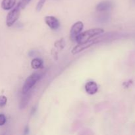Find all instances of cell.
<instances>
[{
  "label": "cell",
  "mask_w": 135,
  "mask_h": 135,
  "mask_svg": "<svg viewBox=\"0 0 135 135\" xmlns=\"http://www.w3.org/2000/svg\"><path fill=\"white\" fill-rule=\"evenodd\" d=\"M104 32V30L103 28H92L90 30L84 31L83 32L80 33L79 35L76 36V40L78 44L79 43H83V42H87V41L90 40L94 38V36L98 35H100V34H103Z\"/></svg>",
  "instance_id": "obj_1"
},
{
  "label": "cell",
  "mask_w": 135,
  "mask_h": 135,
  "mask_svg": "<svg viewBox=\"0 0 135 135\" xmlns=\"http://www.w3.org/2000/svg\"><path fill=\"white\" fill-rule=\"evenodd\" d=\"M41 78L40 75L38 73H34L28 76L25 80L22 86V93H27L31 90V88L36 84V83L40 80Z\"/></svg>",
  "instance_id": "obj_2"
},
{
  "label": "cell",
  "mask_w": 135,
  "mask_h": 135,
  "mask_svg": "<svg viewBox=\"0 0 135 135\" xmlns=\"http://www.w3.org/2000/svg\"><path fill=\"white\" fill-rule=\"evenodd\" d=\"M21 8L19 5H17L15 9L11 11L8 13L6 18V24L7 26H11L15 24V22L18 20L20 17V13H21Z\"/></svg>",
  "instance_id": "obj_3"
},
{
  "label": "cell",
  "mask_w": 135,
  "mask_h": 135,
  "mask_svg": "<svg viewBox=\"0 0 135 135\" xmlns=\"http://www.w3.org/2000/svg\"><path fill=\"white\" fill-rule=\"evenodd\" d=\"M96 41H97V39L90 40L87 41V42L78 44L77 46H75V47L73 49L71 53H72L73 55H75V54H78V53L80 52V51H83V50H86V49L88 48L89 47L92 46V45L96 44Z\"/></svg>",
  "instance_id": "obj_4"
},
{
  "label": "cell",
  "mask_w": 135,
  "mask_h": 135,
  "mask_svg": "<svg viewBox=\"0 0 135 135\" xmlns=\"http://www.w3.org/2000/svg\"><path fill=\"white\" fill-rule=\"evenodd\" d=\"M83 28H84V25H83V22L81 21H77L75 22L71 28V30H70V36H71V38L73 40H76V36L81 32L83 30Z\"/></svg>",
  "instance_id": "obj_5"
},
{
  "label": "cell",
  "mask_w": 135,
  "mask_h": 135,
  "mask_svg": "<svg viewBox=\"0 0 135 135\" xmlns=\"http://www.w3.org/2000/svg\"><path fill=\"white\" fill-rule=\"evenodd\" d=\"M46 25L52 30H57L60 26V22L56 17L54 16H47L44 18Z\"/></svg>",
  "instance_id": "obj_6"
},
{
  "label": "cell",
  "mask_w": 135,
  "mask_h": 135,
  "mask_svg": "<svg viewBox=\"0 0 135 135\" xmlns=\"http://www.w3.org/2000/svg\"><path fill=\"white\" fill-rule=\"evenodd\" d=\"M85 90L88 94L93 95L95 94L98 90V84L94 81H90L86 83L85 84Z\"/></svg>",
  "instance_id": "obj_7"
},
{
  "label": "cell",
  "mask_w": 135,
  "mask_h": 135,
  "mask_svg": "<svg viewBox=\"0 0 135 135\" xmlns=\"http://www.w3.org/2000/svg\"><path fill=\"white\" fill-rule=\"evenodd\" d=\"M112 7V3L109 1H102L98 4L96 6V10L98 11H104L110 9Z\"/></svg>",
  "instance_id": "obj_8"
},
{
  "label": "cell",
  "mask_w": 135,
  "mask_h": 135,
  "mask_svg": "<svg viewBox=\"0 0 135 135\" xmlns=\"http://www.w3.org/2000/svg\"><path fill=\"white\" fill-rule=\"evenodd\" d=\"M16 3V0H3L1 1V8L4 10H10Z\"/></svg>",
  "instance_id": "obj_9"
},
{
  "label": "cell",
  "mask_w": 135,
  "mask_h": 135,
  "mask_svg": "<svg viewBox=\"0 0 135 135\" xmlns=\"http://www.w3.org/2000/svg\"><path fill=\"white\" fill-rule=\"evenodd\" d=\"M31 67L34 69H39L43 68V61L40 58H34L31 61Z\"/></svg>",
  "instance_id": "obj_10"
},
{
  "label": "cell",
  "mask_w": 135,
  "mask_h": 135,
  "mask_svg": "<svg viewBox=\"0 0 135 135\" xmlns=\"http://www.w3.org/2000/svg\"><path fill=\"white\" fill-rule=\"evenodd\" d=\"M65 45V41L63 39L59 40L55 42V47H56L57 48L59 49V50H61V49H63V47H64Z\"/></svg>",
  "instance_id": "obj_11"
},
{
  "label": "cell",
  "mask_w": 135,
  "mask_h": 135,
  "mask_svg": "<svg viewBox=\"0 0 135 135\" xmlns=\"http://www.w3.org/2000/svg\"><path fill=\"white\" fill-rule=\"evenodd\" d=\"M46 0H39V1L38 2V4L36 5V10L37 11H40L42 10V7H43L44 5L46 3Z\"/></svg>",
  "instance_id": "obj_12"
},
{
  "label": "cell",
  "mask_w": 135,
  "mask_h": 135,
  "mask_svg": "<svg viewBox=\"0 0 135 135\" xmlns=\"http://www.w3.org/2000/svg\"><path fill=\"white\" fill-rule=\"evenodd\" d=\"M30 1H31V0H21V1H19V3H18V5H19L20 8L22 9L25 7H26V5L30 3Z\"/></svg>",
  "instance_id": "obj_13"
},
{
  "label": "cell",
  "mask_w": 135,
  "mask_h": 135,
  "mask_svg": "<svg viewBox=\"0 0 135 135\" xmlns=\"http://www.w3.org/2000/svg\"><path fill=\"white\" fill-rule=\"evenodd\" d=\"M7 98L6 96L1 95L0 96V107H4L7 104Z\"/></svg>",
  "instance_id": "obj_14"
},
{
  "label": "cell",
  "mask_w": 135,
  "mask_h": 135,
  "mask_svg": "<svg viewBox=\"0 0 135 135\" xmlns=\"http://www.w3.org/2000/svg\"><path fill=\"white\" fill-rule=\"evenodd\" d=\"M6 123V117L3 114H0V126H3Z\"/></svg>",
  "instance_id": "obj_15"
},
{
  "label": "cell",
  "mask_w": 135,
  "mask_h": 135,
  "mask_svg": "<svg viewBox=\"0 0 135 135\" xmlns=\"http://www.w3.org/2000/svg\"><path fill=\"white\" fill-rule=\"evenodd\" d=\"M29 133V128L28 126H26L25 128V134H28Z\"/></svg>",
  "instance_id": "obj_16"
}]
</instances>
